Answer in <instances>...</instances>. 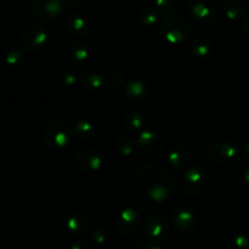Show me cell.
I'll return each mask as SVG.
<instances>
[{
	"instance_id": "obj_34",
	"label": "cell",
	"mask_w": 249,
	"mask_h": 249,
	"mask_svg": "<svg viewBox=\"0 0 249 249\" xmlns=\"http://www.w3.org/2000/svg\"><path fill=\"white\" fill-rule=\"evenodd\" d=\"M243 153H245V157L249 160V143L245 146V148H243Z\"/></svg>"
},
{
	"instance_id": "obj_33",
	"label": "cell",
	"mask_w": 249,
	"mask_h": 249,
	"mask_svg": "<svg viewBox=\"0 0 249 249\" xmlns=\"http://www.w3.org/2000/svg\"><path fill=\"white\" fill-rule=\"evenodd\" d=\"M243 181H245L246 186L249 189V167L246 168V170L243 172Z\"/></svg>"
},
{
	"instance_id": "obj_26",
	"label": "cell",
	"mask_w": 249,
	"mask_h": 249,
	"mask_svg": "<svg viewBox=\"0 0 249 249\" xmlns=\"http://www.w3.org/2000/svg\"><path fill=\"white\" fill-rule=\"evenodd\" d=\"M228 249H249V238L243 233H237L230 238Z\"/></svg>"
},
{
	"instance_id": "obj_32",
	"label": "cell",
	"mask_w": 249,
	"mask_h": 249,
	"mask_svg": "<svg viewBox=\"0 0 249 249\" xmlns=\"http://www.w3.org/2000/svg\"><path fill=\"white\" fill-rule=\"evenodd\" d=\"M82 2H83V0H65L66 6H68V7L79 6V5L82 4Z\"/></svg>"
},
{
	"instance_id": "obj_8",
	"label": "cell",
	"mask_w": 249,
	"mask_h": 249,
	"mask_svg": "<svg viewBox=\"0 0 249 249\" xmlns=\"http://www.w3.org/2000/svg\"><path fill=\"white\" fill-rule=\"evenodd\" d=\"M170 232V226L167 218L162 214L151 216L145 225V236L150 242L160 243L167 240Z\"/></svg>"
},
{
	"instance_id": "obj_2",
	"label": "cell",
	"mask_w": 249,
	"mask_h": 249,
	"mask_svg": "<svg viewBox=\"0 0 249 249\" xmlns=\"http://www.w3.org/2000/svg\"><path fill=\"white\" fill-rule=\"evenodd\" d=\"M160 34L164 40L172 44H180L191 36L192 28L186 18L177 14H167L160 18Z\"/></svg>"
},
{
	"instance_id": "obj_19",
	"label": "cell",
	"mask_w": 249,
	"mask_h": 249,
	"mask_svg": "<svg viewBox=\"0 0 249 249\" xmlns=\"http://www.w3.org/2000/svg\"><path fill=\"white\" fill-rule=\"evenodd\" d=\"M191 160V153L186 146L178 145L172 148L169 156H168V162L175 168H184Z\"/></svg>"
},
{
	"instance_id": "obj_3",
	"label": "cell",
	"mask_w": 249,
	"mask_h": 249,
	"mask_svg": "<svg viewBox=\"0 0 249 249\" xmlns=\"http://www.w3.org/2000/svg\"><path fill=\"white\" fill-rule=\"evenodd\" d=\"M187 9L197 22L212 24L221 14L220 0H186Z\"/></svg>"
},
{
	"instance_id": "obj_20",
	"label": "cell",
	"mask_w": 249,
	"mask_h": 249,
	"mask_svg": "<svg viewBox=\"0 0 249 249\" xmlns=\"http://www.w3.org/2000/svg\"><path fill=\"white\" fill-rule=\"evenodd\" d=\"M212 51V41L208 36H198L192 40L190 53L196 58H206Z\"/></svg>"
},
{
	"instance_id": "obj_10",
	"label": "cell",
	"mask_w": 249,
	"mask_h": 249,
	"mask_svg": "<svg viewBox=\"0 0 249 249\" xmlns=\"http://www.w3.org/2000/svg\"><path fill=\"white\" fill-rule=\"evenodd\" d=\"M21 43L23 49L28 51L41 50L48 43V33L41 26L31 24L22 32Z\"/></svg>"
},
{
	"instance_id": "obj_6",
	"label": "cell",
	"mask_w": 249,
	"mask_h": 249,
	"mask_svg": "<svg viewBox=\"0 0 249 249\" xmlns=\"http://www.w3.org/2000/svg\"><path fill=\"white\" fill-rule=\"evenodd\" d=\"M65 0H33V11L40 21L55 23L66 12Z\"/></svg>"
},
{
	"instance_id": "obj_29",
	"label": "cell",
	"mask_w": 249,
	"mask_h": 249,
	"mask_svg": "<svg viewBox=\"0 0 249 249\" xmlns=\"http://www.w3.org/2000/svg\"><path fill=\"white\" fill-rule=\"evenodd\" d=\"M70 249H94V245H92L90 241L80 238V240L74 241V242L71 245Z\"/></svg>"
},
{
	"instance_id": "obj_16",
	"label": "cell",
	"mask_w": 249,
	"mask_h": 249,
	"mask_svg": "<svg viewBox=\"0 0 249 249\" xmlns=\"http://www.w3.org/2000/svg\"><path fill=\"white\" fill-rule=\"evenodd\" d=\"M91 219L88 214L78 212V213H73L72 215L68 216L67 221H66V228L73 235H85L91 229Z\"/></svg>"
},
{
	"instance_id": "obj_35",
	"label": "cell",
	"mask_w": 249,
	"mask_h": 249,
	"mask_svg": "<svg viewBox=\"0 0 249 249\" xmlns=\"http://www.w3.org/2000/svg\"><path fill=\"white\" fill-rule=\"evenodd\" d=\"M146 249H162V247H160V246H158V245H156V243H155V245L148 246V247Z\"/></svg>"
},
{
	"instance_id": "obj_12",
	"label": "cell",
	"mask_w": 249,
	"mask_h": 249,
	"mask_svg": "<svg viewBox=\"0 0 249 249\" xmlns=\"http://www.w3.org/2000/svg\"><path fill=\"white\" fill-rule=\"evenodd\" d=\"M207 185V174L201 167L195 165L186 170L182 178V187L187 195H199Z\"/></svg>"
},
{
	"instance_id": "obj_1",
	"label": "cell",
	"mask_w": 249,
	"mask_h": 249,
	"mask_svg": "<svg viewBox=\"0 0 249 249\" xmlns=\"http://www.w3.org/2000/svg\"><path fill=\"white\" fill-rule=\"evenodd\" d=\"M138 186L153 201L164 202L175 190V177L172 170L162 164H142L136 174Z\"/></svg>"
},
{
	"instance_id": "obj_22",
	"label": "cell",
	"mask_w": 249,
	"mask_h": 249,
	"mask_svg": "<svg viewBox=\"0 0 249 249\" xmlns=\"http://www.w3.org/2000/svg\"><path fill=\"white\" fill-rule=\"evenodd\" d=\"M221 12H223L226 18L233 21V19L240 18L241 16L245 15L246 6L240 0H228L221 7Z\"/></svg>"
},
{
	"instance_id": "obj_11",
	"label": "cell",
	"mask_w": 249,
	"mask_h": 249,
	"mask_svg": "<svg viewBox=\"0 0 249 249\" xmlns=\"http://www.w3.org/2000/svg\"><path fill=\"white\" fill-rule=\"evenodd\" d=\"M102 156L95 148H85L78 152L73 158V164L83 173H95L102 167Z\"/></svg>"
},
{
	"instance_id": "obj_27",
	"label": "cell",
	"mask_w": 249,
	"mask_h": 249,
	"mask_svg": "<svg viewBox=\"0 0 249 249\" xmlns=\"http://www.w3.org/2000/svg\"><path fill=\"white\" fill-rule=\"evenodd\" d=\"M175 4H177V0H155V6L160 12H164V15L172 14Z\"/></svg>"
},
{
	"instance_id": "obj_7",
	"label": "cell",
	"mask_w": 249,
	"mask_h": 249,
	"mask_svg": "<svg viewBox=\"0 0 249 249\" xmlns=\"http://www.w3.org/2000/svg\"><path fill=\"white\" fill-rule=\"evenodd\" d=\"M173 225L178 232L189 235L196 231L198 226V216L190 207L179 206L173 212Z\"/></svg>"
},
{
	"instance_id": "obj_24",
	"label": "cell",
	"mask_w": 249,
	"mask_h": 249,
	"mask_svg": "<svg viewBox=\"0 0 249 249\" xmlns=\"http://www.w3.org/2000/svg\"><path fill=\"white\" fill-rule=\"evenodd\" d=\"M74 135L79 140L90 141L95 138V128L88 122H78L74 125Z\"/></svg>"
},
{
	"instance_id": "obj_21",
	"label": "cell",
	"mask_w": 249,
	"mask_h": 249,
	"mask_svg": "<svg viewBox=\"0 0 249 249\" xmlns=\"http://www.w3.org/2000/svg\"><path fill=\"white\" fill-rule=\"evenodd\" d=\"M140 22L147 28H152L160 22V11L155 5H146L140 10L139 14Z\"/></svg>"
},
{
	"instance_id": "obj_18",
	"label": "cell",
	"mask_w": 249,
	"mask_h": 249,
	"mask_svg": "<svg viewBox=\"0 0 249 249\" xmlns=\"http://www.w3.org/2000/svg\"><path fill=\"white\" fill-rule=\"evenodd\" d=\"M67 61L74 67H80L89 56L88 48L80 41H73L67 48Z\"/></svg>"
},
{
	"instance_id": "obj_14",
	"label": "cell",
	"mask_w": 249,
	"mask_h": 249,
	"mask_svg": "<svg viewBox=\"0 0 249 249\" xmlns=\"http://www.w3.org/2000/svg\"><path fill=\"white\" fill-rule=\"evenodd\" d=\"M66 28L75 38H85L89 34V24L85 17L75 11H71L66 15Z\"/></svg>"
},
{
	"instance_id": "obj_17",
	"label": "cell",
	"mask_w": 249,
	"mask_h": 249,
	"mask_svg": "<svg viewBox=\"0 0 249 249\" xmlns=\"http://www.w3.org/2000/svg\"><path fill=\"white\" fill-rule=\"evenodd\" d=\"M125 94L133 101L141 104V102L147 101L151 95V89L145 82L142 80H130L125 85Z\"/></svg>"
},
{
	"instance_id": "obj_25",
	"label": "cell",
	"mask_w": 249,
	"mask_h": 249,
	"mask_svg": "<svg viewBox=\"0 0 249 249\" xmlns=\"http://www.w3.org/2000/svg\"><path fill=\"white\" fill-rule=\"evenodd\" d=\"M136 147L135 141L131 140L129 136H119L116 141V148L118 152L123 156H131Z\"/></svg>"
},
{
	"instance_id": "obj_28",
	"label": "cell",
	"mask_w": 249,
	"mask_h": 249,
	"mask_svg": "<svg viewBox=\"0 0 249 249\" xmlns=\"http://www.w3.org/2000/svg\"><path fill=\"white\" fill-rule=\"evenodd\" d=\"M22 57H23V53H22V51L14 49V50L9 51V53L6 55V62L11 66H16L21 62Z\"/></svg>"
},
{
	"instance_id": "obj_5",
	"label": "cell",
	"mask_w": 249,
	"mask_h": 249,
	"mask_svg": "<svg viewBox=\"0 0 249 249\" xmlns=\"http://www.w3.org/2000/svg\"><path fill=\"white\" fill-rule=\"evenodd\" d=\"M135 142L140 155L147 160L160 158L165 150L164 138L152 130H146L139 134Z\"/></svg>"
},
{
	"instance_id": "obj_4",
	"label": "cell",
	"mask_w": 249,
	"mask_h": 249,
	"mask_svg": "<svg viewBox=\"0 0 249 249\" xmlns=\"http://www.w3.org/2000/svg\"><path fill=\"white\" fill-rule=\"evenodd\" d=\"M72 130L65 122L55 121L49 123L43 130V141L50 150L57 151L68 146Z\"/></svg>"
},
{
	"instance_id": "obj_13",
	"label": "cell",
	"mask_w": 249,
	"mask_h": 249,
	"mask_svg": "<svg viewBox=\"0 0 249 249\" xmlns=\"http://www.w3.org/2000/svg\"><path fill=\"white\" fill-rule=\"evenodd\" d=\"M79 79L90 89H100L106 83V73L99 66H84L79 72Z\"/></svg>"
},
{
	"instance_id": "obj_31",
	"label": "cell",
	"mask_w": 249,
	"mask_h": 249,
	"mask_svg": "<svg viewBox=\"0 0 249 249\" xmlns=\"http://www.w3.org/2000/svg\"><path fill=\"white\" fill-rule=\"evenodd\" d=\"M242 32H243V34H245L246 38H247L249 40V14L245 17V18H243Z\"/></svg>"
},
{
	"instance_id": "obj_23",
	"label": "cell",
	"mask_w": 249,
	"mask_h": 249,
	"mask_svg": "<svg viewBox=\"0 0 249 249\" xmlns=\"http://www.w3.org/2000/svg\"><path fill=\"white\" fill-rule=\"evenodd\" d=\"M124 124L130 133H138L139 130L142 129L143 124H145V117L141 112L131 109L124 116Z\"/></svg>"
},
{
	"instance_id": "obj_9",
	"label": "cell",
	"mask_w": 249,
	"mask_h": 249,
	"mask_svg": "<svg viewBox=\"0 0 249 249\" xmlns=\"http://www.w3.org/2000/svg\"><path fill=\"white\" fill-rule=\"evenodd\" d=\"M209 158L219 165H231L238 160L240 151L231 142H218L209 148Z\"/></svg>"
},
{
	"instance_id": "obj_15",
	"label": "cell",
	"mask_w": 249,
	"mask_h": 249,
	"mask_svg": "<svg viewBox=\"0 0 249 249\" xmlns=\"http://www.w3.org/2000/svg\"><path fill=\"white\" fill-rule=\"evenodd\" d=\"M140 225V218L135 209L128 208L119 214L117 219V229L123 235H131L138 230Z\"/></svg>"
},
{
	"instance_id": "obj_30",
	"label": "cell",
	"mask_w": 249,
	"mask_h": 249,
	"mask_svg": "<svg viewBox=\"0 0 249 249\" xmlns=\"http://www.w3.org/2000/svg\"><path fill=\"white\" fill-rule=\"evenodd\" d=\"M92 240L99 243V245H104V243L107 242V231L97 229L92 232Z\"/></svg>"
}]
</instances>
